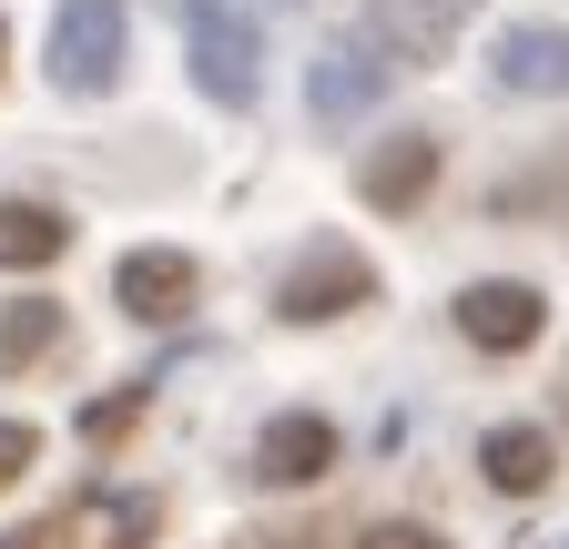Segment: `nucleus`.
I'll return each mask as SVG.
<instances>
[{
    "label": "nucleus",
    "instance_id": "obj_15",
    "mask_svg": "<svg viewBox=\"0 0 569 549\" xmlns=\"http://www.w3.org/2000/svg\"><path fill=\"white\" fill-rule=\"evenodd\" d=\"M0 549H51V529H21V539H0Z\"/></svg>",
    "mask_w": 569,
    "mask_h": 549
},
{
    "label": "nucleus",
    "instance_id": "obj_2",
    "mask_svg": "<svg viewBox=\"0 0 569 549\" xmlns=\"http://www.w3.org/2000/svg\"><path fill=\"white\" fill-rule=\"evenodd\" d=\"M183 51H193V82L213 102H254V21L244 11H183Z\"/></svg>",
    "mask_w": 569,
    "mask_h": 549
},
{
    "label": "nucleus",
    "instance_id": "obj_14",
    "mask_svg": "<svg viewBox=\"0 0 569 549\" xmlns=\"http://www.w3.org/2000/svg\"><path fill=\"white\" fill-rule=\"evenodd\" d=\"M21 458H31V428H0V478H11Z\"/></svg>",
    "mask_w": 569,
    "mask_h": 549
},
{
    "label": "nucleus",
    "instance_id": "obj_10",
    "mask_svg": "<svg viewBox=\"0 0 569 549\" xmlns=\"http://www.w3.org/2000/svg\"><path fill=\"white\" fill-rule=\"evenodd\" d=\"M427 183H438V143H427V132H407L387 163H367V193L387 203V214H397V203H417Z\"/></svg>",
    "mask_w": 569,
    "mask_h": 549
},
{
    "label": "nucleus",
    "instance_id": "obj_3",
    "mask_svg": "<svg viewBox=\"0 0 569 549\" xmlns=\"http://www.w3.org/2000/svg\"><path fill=\"white\" fill-rule=\"evenodd\" d=\"M539 326H549V306H539V286H468L458 296V336L468 347H488V357H519V347H539Z\"/></svg>",
    "mask_w": 569,
    "mask_h": 549
},
{
    "label": "nucleus",
    "instance_id": "obj_4",
    "mask_svg": "<svg viewBox=\"0 0 569 549\" xmlns=\"http://www.w3.org/2000/svg\"><path fill=\"white\" fill-rule=\"evenodd\" d=\"M112 296H122L142 326H163V316H183V306H193V264H183L173 244H142V254H122Z\"/></svg>",
    "mask_w": 569,
    "mask_h": 549
},
{
    "label": "nucleus",
    "instance_id": "obj_12",
    "mask_svg": "<svg viewBox=\"0 0 569 549\" xmlns=\"http://www.w3.org/2000/svg\"><path fill=\"white\" fill-rule=\"evenodd\" d=\"M387 21H397V41H417V51H438L458 21H468V0H387Z\"/></svg>",
    "mask_w": 569,
    "mask_h": 549
},
{
    "label": "nucleus",
    "instance_id": "obj_11",
    "mask_svg": "<svg viewBox=\"0 0 569 549\" xmlns=\"http://www.w3.org/2000/svg\"><path fill=\"white\" fill-rule=\"evenodd\" d=\"M478 458H488L498 489H519V499H529V489H549V438H539V428H498Z\"/></svg>",
    "mask_w": 569,
    "mask_h": 549
},
{
    "label": "nucleus",
    "instance_id": "obj_7",
    "mask_svg": "<svg viewBox=\"0 0 569 549\" xmlns=\"http://www.w3.org/2000/svg\"><path fill=\"white\" fill-rule=\"evenodd\" d=\"M498 82L509 92H569V41L539 21H509L498 31Z\"/></svg>",
    "mask_w": 569,
    "mask_h": 549
},
{
    "label": "nucleus",
    "instance_id": "obj_5",
    "mask_svg": "<svg viewBox=\"0 0 569 549\" xmlns=\"http://www.w3.org/2000/svg\"><path fill=\"white\" fill-rule=\"evenodd\" d=\"M387 92V61L367 51V41H336L326 61H316V82H306V102H316V122H356Z\"/></svg>",
    "mask_w": 569,
    "mask_h": 549
},
{
    "label": "nucleus",
    "instance_id": "obj_13",
    "mask_svg": "<svg viewBox=\"0 0 569 549\" xmlns=\"http://www.w3.org/2000/svg\"><path fill=\"white\" fill-rule=\"evenodd\" d=\"M51 336H61V306H11L0 316V367H31Z\"/></svg>",
    "mask_w": 569,
    "mask_h": 549
},
{
    "label": "nucleus",
    "instance_id": "obj_6",
    "mask_svg": "<svg viewBox=\"0 0 569 549\" xmlns=\"http://www.w3.org/2000/svg\"><path fill=\"white\" fill-rule=\"evenodd\" d=\"M356 296H377V274L367 264H356V254H316V264H296V274H284V316H296V326H316V316H336V306H356Z\"/></svg>",
    "mask_w": 569,
    "mask_h": 549
},
{
    "label": "nucleus",
    "instance_id": "obj_1",
    "mask_svg": "<svg viewBox=\"0 0 569 549\" xmlns=\"http://www.w3.org/2000/svg\"><path fill=\"white\" fill-rule=\"evenodd\" d=\"M122 72V0H61L51 21V82L61 92H102Z\"/></svg>",
    "mask_w": 569,
    "mask_h": 549
},
{
    "label": "nucleus",
    "instance_id": "obj_8",
    "mask_svg": "<svg viewBox=\"0 0 569 549\" xmlns=\"http://www.w3.org/2000/svg\"><path fill=\"white\" fill-rule=\"evenodd\" d=\"M254 458H264V478H316V468L336 458V428H326V418H274V428L254 438Z\"/></svg>",
    "mask_w": 569,
    "mask_h": 549
},
{
    "label": "nucleus",
    "instance_id": "obj_9",
    "mask_svg": "<svg viewBox=\"0 0 569 549\" xmlns=\"http://www.w3.org/2000/svg\"><path fill=\"white\" fill-rule=\"evenodd\" d=\"M71 244V224L51 214V203H11L0 193V264H51Z\"/></svg>",
    "mask_w": 569,
    "mask_h": 549
},
{
    "label": "nucleus",
    "instance_id": "obj_16",
    "mask_svg": "<svg viewBox=\"0 0 569 549\" xmlns=\"http://www.w3.org/2000/svg\"><path fill=\"white\" fill-rule=\"evenodd\" d=\"M0 51H11V31H0Z\"/></svg>",
    "mask_w": 569,
    "mask_h": 549
}]
</instances>
